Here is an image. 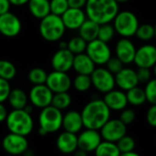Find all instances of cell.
Instances as JSON below:
<instances>
[{
    "mask_svg": "<svg viewBox=\"0 0 156 156\" xmlns=\"http://www.w3.org/2000/svg\"><path fill=\"white\" fill-rule=\"evenodd\" d=\"M3 149L11 155H20L29 148V141L26 136L9 132L7 134L2 141Z\"/></svg>",
    "mask_w": 156,
    "mask_h": 156,
    "instance_id": "10",
    "label": "cell"
},
{
    "mask_svg": "<svg viewBox=\"0 0 156 156\" xmlns=\"http://www.w3.org/2000/svg\"><path fill=\"white\" fill-rule=\"evenodd\" d=\"M6 123L10 132L23 136L29 135L34 127L31 115L24 109H13L8 114Z\"/></svg>",
    "mask_w": 156,
    "mask_h": 156,
    "instance_id": "3",
    "label": "cell"
},
{
    "mask_svg": "<svg viewBox=\"0 0 156 156\" xmlns=\"http://www.w3.org/2000/svg\"><path fill=\"white\" fill-rule=\"evenodd\" d=\"M87 0H67L69 8L73 9H82L86 6Z\"/></svg>",
    "mask_w": 156,
    "mask_h": 156,
    "instance_id": "44",
    "label": "cell"
},
{
    "mask_svg": "<svg viewBox=\"0 0 156 156\" xmlns=\"http://www.w3.org/2000/svg\"><path fill=\"white\" fill-rule=\"evenodd\" d=\"M126 97H127L128 104H130L135 107L141 106L146 102V96L144 93V89L138 86L126 91Z\"/></svg>",
    "mask_w": 156,
    "mask_h": 156,
    "instance_id": "27",
    "label": "cell"
},
{
    "mask_svg": "<svg viewBox=\"0 0 156 156\" xmlns=\"http://www.w3.org/2000/svg\"><path fill=\"white\" fill-rule=\"evenodd\" d=\"M136 50L135 45L129 38H121L118 41L115 47L116 57L119 59L123 64H129L133 62Z\"/></svg>",
    "mask_w": 156,
    "mask_h": 156,
    "instance_id": "17",
    "label": "cell"
},
{
    "mask_svg": "<svg viewBox=\"0 0 156 156\" xmlns=\"http://www.w3.org/2000/svg\"><path fill=\"white\" fill-rule=\"evenodd\" d=\"M28 5L30 12L36 19L41 20L51 13L49 0H29Z\"/></svg>",
    "mask_w": 156,
    "mask_h": 156,
    "instance_id": "25",
    "label": "cell"
},
{
    "mask_svg": "<svg viewBox=\"0 0 156 156\" xmlns=\"http://www.w3.org/2000/svg\"><path fill=\"white\" fill-rule=\"evenodd\" d=\"M136 118V114L135 111L131 108H124L121 110V113L119 115V119L127 126L131 124Z\"/></svg>",
    "mask_w": 156,
    "mask_h": 156,
    "instance_id": "42",
    "label": "cell"
},
{
    "mask_svg": "<svg viewBox=\"0 0 156 156\" xmlns=\"http://www.w3.org/2000/svg\"><path fill=\"white\" fill-rule=\"evenodd\" d=\"M9 2L11 5H14V6H22V5L28 4L29 0H9Z\"/></svg>",
    "mask_w": 156,
    "mask_h": 156,
    "instance_id": "47",
    "label": "cell"
},
{
    "mask_svg": "<svg viewBox=\"0 0 156 156\" xmlns=\"http://www.w3.org/2000/svg\"><path fill=\"white\" fill-rule=\"evenodd\" d=\"M21 27V22L15 14L9 11L0 15V33L2 35L9 38L16 37L20 32Z\"/></svg>",
    "mask_w": 156,
    "mask_h": 156,
    "instance_id": "15",
    "label": "cell"
},
{
    "mask_svg": "<svg viewBox=\"0 0 156 156\" xmlns=\"http://www.w3.org/2000/svg\"><path fill=\"white\" fill-rule=\"evenodd\" d=\"M115 1L117 2V3H126V2H129V1H130V0H115Z\"/></svg>",
    "mask_w": 156,
    "mask_h": 156,
    "instance_id": "51",
    "label": "cell"
},
{
    "mask_svg": "<svg viewBox=\"0 0 156 156\" xmlns=\"http://www.w3.org/2000/svg\"><path fill=\"white\" fill-rule=\"evenodd\" d=\"M62 127L65 131L75 134L79 132L84 127L81 113L76 110H70L65 115H62Z\"/></svg>",
    "mask_w": 156,
    "mask_h": 156,
    "instance_id": "22",
    "label": "cell"
},
{
    "mask_svg": "<svg viewBox=\"0 0 156 156\" xmlns=\"http://www.w3.org/2000/svg\"><path fill=\"white\" fill-rule=\"evenodd\" d=\"M10 90L11 87L9 82L0 77V103H3L6 100H8Z\"/></svg>",
    "mask_w": 156,
    "mask_h": 156,
    "instance_id": "40",
    "label": "cell"
},
{
    "mask_svg": "<svg viewBox=\"0 0 156 156\" xmlns=\"http://www.w3.org/2000/svg\"><path fill=\"white\" fill-rule=\"evenodd\" d=\"M45 85L54 93L68 92L72 86V81L67 73L53 71L47 75Z\"/></svg>",
    "mask_w": 156,
    "mask_h": 156,
    "instance_id": "11",
    "label": "cell"
},
{
    "mask_svg": "<svg viewBox=\"0 0 156 156\" xmlns=\"http://www.w3.org/2000/svg\"><path fill=\"white\" fill-rule=\"evenodd\" d=\"M56 146L58 150L62 153L71 154L74 152L78 149L77 135L75 133L64 130L58 136L56 140Z\"/></svg>",
    "mask_w": 156,
    "mask_h": 156,
    "instance_id": "21",
    "label": "cell"
},
{
    "mask_svg": "<svg viewBox=\"0 0 156 156\" xmlns=\"http://www.w3.org/2000/svg\"><path fill=\"white\" fill-rule=\"evenodd\" d=\"M8 100L13 109H23L28 104V96L20 88L11 89Z\"/></svg>",
    "mask_w": 156,
    "mask_h": 156,
    "instance_id": "26",
    "label": "cell"
},
{
    "mask_svg": "<svg viewBox=\"0 0 156 156\" xmlns=\"http://www.w3.org/2000/svg\"><path fill=\"white\" fill-rule=\"evenodd\" d=\"M10 2L9 0H0V15L5 14L10 9Z\"/></svg>",
    "mask_w": 156,
    "mask_h": 156,
    "instance_id": "45",
    "label": "cell"
},
{
    "mask_svg": "<svg viewBox=\"0 0 156 156\" xmlns=\"http://www.w3.org/2000/svg\"><path fill=\"white\" fill-rule=\"evenodd\" d=\"M61 18L66 29L78 30L87 20V15L82 9L69 8Z\"/></svg>",
    "mask_w": 156,
    "mask_h": 156,
    "instance_id": "19",
    "label": "cell"
},
{
    "mask_svg": "<svg viewBox=\"0 0 156 156\" xmlns=\"http://www.w3.org/2000/svg\"><path fill=\"white\" fill-rule=\"evenodd\" d=\"M133 62L137 67L152 68L156 63V46L145 44L136 50Z\"/></svg>",
    "mask_w": 156,
    "mask_h": 156,
    "instance_id": "14",
    "label": "cell"
},
{
    "mask_svg": "<svg viewBox=\"0 0 156 156\" xmlns=\"http://www.w3.org/2000/svg\"><path fill=\"white\" fill-rule=\"evenodd\" d=\"M59 49H67V42H65V41H60V43H59Z\"/></svg>",
    "mask_w": 156,
    "mask_h": 156,
    "instance_id": "50",
    "label": "cell"
},
{
    "mask_svg": "<svg viewBox=\"0 0 156 156\" xmlns=\"http://www.w3.org/2000/svg\"><path fill=\"white\" fill-rule=\"evenodd\" d=\"M120 151L116 142L108 140L101 141L95 150L96 156H119Z\"/></svg>",
    "mask_w": 156,
    "mask_h": 156,
    "instance_id": "28",
    "label": "cell"
},
{
    "mask_svg": "<svg viewBox=\"0 0 156 156\" xmlns=\"http://www.w3.org/2000/svg\"><path fill=\"white\" fill-rule=\"evenodd\" d=\"M106 68L111 73H113L114 75L117 73H119L123 67H124V64L122 63V62L119 60V59H118L117 57H110L109 59H108V61L106 62Z\"/></svg>",
    "mask_w": 156,
    "mask_h": 156,
    "instance_id": "39",
    "label": "cell"
},
{
    "mask_svg": "<svg viewBox=\"0 0 156 156\" xmlns=\"http://www.w3.org/2000/svg\"><path fill=\"white\" fill-rule=\"evenodd\" d=\"M146 119L150 126L156 128V105H151L146 113Z\"/></svg>",
    "mask_w": 156,
    "mask_h": 156,
    "instance_id": "43",
    "label": "cell"
},
{
    "mask_svg": "<svg viewBox=\"0 0 156 156\" xmlns=\"http://www.w3.org/2000/svg\"><path fill=\"white\" fill-rule=\"evenodd\" d=\"M62 110L50 105L41 108L39 116L40 128L47 134L58 131L62 128Z\"/></svg>",
    "mask_w": 156,
    "mask_h": 156,
    "instance_id": "6",
    "label": "cell"
},
{
    "mask_svg": "<svg viewBox=\"0 0 156 156\" xmlns=\"http://www.w3.org/2000/svg\"><path fill=\"white\" fill-rule=\"evenodd\" d=\"M110 111L103 99H94L88 102L81 112L84 127L99 130L110 119Z\"/></svg>",
    "mask_w": 156,
    "mask_h": 156,
    "instance_id": "2",
    "label": "cell"
},
{
    "mask_svg": "<svg viewBox=\"0 0 156 156\" xmlns=\"http://www.w3.org/2000/svg\"><path fill=\"white\" fill-rule=\"evenodd\" d=\"M71 103H72L71 96L67 92H60V93L53 94L51 105L60 110H62L67 108L71 105Z\"/></svg>",
    "mask_w": 156,
    "mask_h": 156,
    "instance_id": "29",
    "label": "cell"
},
{
    "mask_svg": "<svg viewBox=\"0 0 156 156\" xmlns=\"http://www.w3.org/2000/svg\"><path fill=\"white\" fill-rule=\"evenodd\" d=\"M103 101L110 110L121 111L128 105L126 93L122 90L112 89L105 93Z\"/></svg>",
    "mask_w": 156,
    "mask_h": 156,
    "instance_id": "20",
    "label": "cell"
},
{
    "mask_svg": "<svg viewBox=\"0 0 156 156\" xmlns=\"http://www.w3.org/2000/svg\"><path fill=\"white\" fill-rule=\"evenodd\" d=\"M119 156H140V154L131 151H128V152H121L119 154Z\"/></svg>",
    "mask_w": 156,
    "mask_h": 156,
    "instance_id": "49",
    "label": "cell"
},
{
    "mask_svg": "<svg viewBox=\"0 0 156 156\" xmlns=\"http://www.w3.org/2000/svg\"><path fill=\"white\" fill-rule=\"evenodd\" d=\"M101 141V134L97 129H86L77 136L78 149L83 150L87 152L95 151Z\"/></svg>",
    "mask_w": 156,
    "mask_h": 156,
    "instance_id": "13",
    "label": "cell"
},
{
    "mask_svg": "<svg viewBox=\"0 0 156 156\" xmlns=\"http://www.w3.org/2000/svg\"><path fill=\"white\" fill-rule=\"evenodd\" d=\"M86 15L99 25L110 23L119 13V3L115 0H87Z\"/></svg>",
    "mask_w": 156,
    "mask_h": 156,
    "instance_id": "1",
    "label": "cell"
},
{
    "mask_svg": "<svg viewBox=\"0 0 156 156\" xmlns=\"http://www.w3.org/2000/svg\"><path fill=\"white\" fill-rule=\"evenodd\" d=\"M86 53L97 65H104L111 57V51L107 42L98 39L87 42Z\"/></svg>",
    "mask_w": 156,
    "mask_h": 156,
    "instance_id": "8",
    "label": "cell"
},
{
    "mask_svg": "<svg viewBox=\"0 0 156 156\" xmlns=\"http://www.w3.org/2000/svg\"><path fill=\"white\" fill-rule=\"evenodd\" d=\"M48 73H46L45 70L40 67H35L32 68L28 74V78L31 84L35 85H42L46 83Z\"/></svg>",
    "mask_w": 156,
    "mask_h": 156,
    "instance_id": "32",
    "label": "cell"
},
{
    "mask_svg": "<svg viewBox=\"0 0 156 156\" xmlns=\"http://www.w3.org/2000/svg\"><path fill=\"white\" fill-rule=\"evenodd\" d=\"M17 69L15 65L8 60H0V77L8 81L16 76Z\"/></svg>",
    "mask_w": 156,
    "mask_h": 156,
    "instance_id": "30",
    "label": "cell"
},
{
    "mask_svg": "<svg viewBox=\"0 0 156 156\" xmlns=\"http://www.w3.org/2000/svg\"><path fill=\"white\" fill-rule=\"evenodd\" d=\"M115 32H116L115 29H114L113 25H111L110 23L99 25L98 39L108 43V41H110L114 38Z\"/></svg>",
    "mask_w": 156,
    "mask_h": 156,
    "instance_id": "35",
    "label": "cell"
},
{
    "mask_svg": "<svg viewBox=\"0 0 156 156\" xmlns=\"http://www.w3.org/2000/svg\"><path fill=\"white\" fill-rule=\"evenodd\" d=\"M73 153V156H87V151H83V150H80V149H77Z\"/></svg>",
    "mask_w": 156,
    "mask_h": 156,
    "instance_id": "48",
    "label": "cell"
},
{
    "mask_svg": "<svg viewBox=\"0 0 156 156\" xmlns=\"http://www.w3.org/2000/svg\"><path fill=\"white\" fill-rule=\"evenodd\" d=\"M92 86L101 93H107L114 89L115 84V76L111 73L107 68L98 67L95 68L93 73L90 74Z\"/></svg>",
    "mask_w": 156,
    "mask_h": 156,
    "instance_id": "7",
    "label": "cell"
},
{
    "mask_svg": "<svg viewBox=\"0 0 156 156\" xmlns=\"http://www.w3.org/2000/svg\"><path fill=\"white\" fill-rule=\"evenodd\" d=\"M52 96L53 93L51 91V89L45 84H42L35 85L30 89L29 98L32 106L39 108H43L51 105Z\"/></svg>",
    "mask_w": 156,
    "mask_h": 156,
    "instance_id": "12",
    "label": "cell"
},
{
    "mask_svg": "<svg viewBox=\"0 0 156 156\" xmlns=\"http://www.w3.org/2000/svg\"><path fill=\"white\" fill-rule=\"evenodd\" d=\"M114 76L116 86L122 91H128L139 85L136 71L132 68L123 67Z\"/></svg>",
    "mask_w": 156,
    "mask_h": 156,
    "instance_id": "16",
    "label": "cell"
},
{
    "mask_svg": "<svg viewBox=\"0 0 156 156\" xmlns=\"http://www.w3.org/2000/svg\"><path fill=\"white\" fill-rule=\"evenodd\" d=\"M137 73V78L139 84H143L145 85L151 79V73L150 68H142V67H138V70L136 71Z\"/></svg>",
    "mask_w": 156,
    "mask_h": 156,
    "instance_id": "41",
    "label": "cell"
},
{
    "mask_svg": "<svg viewBox=\"0 0 156 156\" xmlns=\"http://www.w3.org/2000/svg\"><path fill=\"white\" fill-rule=\"evenodd\" d=\"M98 30H99V24L89 19H87L84 21V23L80 26V28L78 29V30H79V36L82 39H84L87 42L98 39Z\"/></svg>",
    "mask_w": 156,
    "mask_h": 156,
    "instance_id": "24",
    "label": "cell"
},
{
    "mask_svg": "<svg viewBox=\"0 0 156 156\" xmlns=\"http://www.w3.org/2000/svg\"><path fill=\"white\" fill-rule=\"evenodd\" d=\"M65 26L60 16L50 13L41 20L40 33L41 37L48 41H59L65 31Z\"/></svg>",
    "mask_w": 156,
    "mask_h": 156,
    "instance_id": "4",
    "label": "cell"
},
{
    "mask_svg": "<svg viewBox=\"0 0 156 156\" xmlns=\"http://www.w3.org/2000/svg\"><path fill=\"white\" fill-rule=\"evenodd\" d=\"M144 93L146 96V101L151 105H156V78L151 79L145 84Z\"/></svg>",
    "mask_w": 156,
    "mask_h": 156,
    "instance_id": "38",
    "label": "cell"
},
{
    "mask_svg": "<svg viewBox=\"0 0 156 156\" xmlns=\"http://www.w3.org/2000/svg\"><path fill=\"white\" fill-rule=\"evenodd\" d=\"M152 68H153V74H154V76H155V78H156V63L154 64V66H153Z\"/></svg>",
    "mask_w": 156,
    "mask_h": 156,
    "instance_id": "52",
    "label": "cell"
},
{
    "mask_svg": "<svg viewBox=\"0 0 156 156\" xmlns=\"http://www.w3.org/2000/svg\"><path fill=\"white\" fill-rule=\"evenodd\" d=\"M73 68L78 74L90 75L95 70L96 64L86 52H82L74 55Z\"/></svg>",
    "mask_w": 156,
    "mask_h": 156,
    "instance_id": "23",
    "label": "cell"
},
{
    "mask_svg": "<svg viewBox=\"0 0 156 156\" xmlns=\"http://www.w3.org/2000/svg\"><path fill=\"white\" fill-rule=\"evenodd\" d=\"M73 84L74 88L78 92H86L92 86L90 75H87V74H77V76L74 78Z\"/></svg>",
    "mask_w": 156,
    "mask_h": 156,
    "instance_id": "34",
    "label": "cell"
},
{
    "mask_svg": "<svg viewBox=\"0 0 156 156\" xmlns=\"http://www.w3.org/2000/svg\"><path fill=\"white\" fill-rule=\"evenodd\" d=\"M139 20L131 11L124 10L116 15L113 20V27L115 31L122 38H130L135 36L139 27Z\"/></svg>",
    "mask_w": 156,
    "mask_h": 156,
    "instance_id": "5",
    "label": "cell"
},
{
    "mask_svg": "<svg viewBox=\"0 0 156 156\" xmlns=\"http://www.w3.org/2000/svg\"><path fill=\"white\" fill-rule=\"evenodd\" d=\"M120 153L121 152H128V151H131L134 150L135 148V140L131 136L129 135H124L123 137H121L117 142H116Z\"/></svg>",
    "mask_w": 156,
    "mask_h": 156,
    "instance_id": "36",
    "label": "cell"
},
{
    "mask_svg": "<svg viewBox=\"0 0 156 156\" xmlns=\"http://www.w3.org/2000/svg\"><path fill=\"white\" fill-rule=\"evenodd\" d=\"M8 110L6 107L3 105V103H0V123L6 121V119L8 117Z\"/></svg>",
    "mask_w": 156,
    "mask_h": 156,
    "instance_id": "46",
    "label": "cell"
},
{
    "mask_svg": "<svg viewBox=\"0 0 156 156\" xmlns=\"http://www.w3.org/2000/svg\"><path fill=\"white\" fill-rule=\"evenodd\" d=\"M153 28H154V38L156 39V23H155V25L153 26Z\"/></svg>",
    "mask_w": 156,
    "mask_h": 156,
    "instance_id": "53",
    "label": "cell"
},
{
    "mask_svg": "<svg viewBox=\"0 0 156 156\" xmlns=\"http://www.w3.org/2000/svg\"><path fill=\"white\" fill-rule=\"evenodd\" d=\"M99 130L104 140L117 142L121 137L126 135L127 126L119 119H109Z\"/></svg>",
    "mask_w": 156,
    "mask_h": 156,
    "instance_id": "9",
    "label": "cell"
},
{
    "mask_svg": "<svg viewBox=\"0 0 156 156\" xmlns=\"http://www.w3.org/2000/svg\"><path fill=\"white\" fill-rule=\"evenodd\" d=\"M68 9L69 5L67 0H51L50 1V11L51 14L61 17Z\"/></svg>",
    "mask_w": 156,
    "mask_h": 156,
    "instance_id": "37",
    "label": "cell"
},
{
    "mask_svg": "<svg viewBox=\"0 0 156 156\" xmlns=\"http://www.w3.org/2000/svg\"><path fill=\"white\" fill-rule=\"evenodd\" d=\"M74 54L68 49H59L51 58V66L53 70L67 73L73 68Z\"/></svg>",
    "mask_w": 156,
    "mask_h": 156,
    "instance_id": "18",
    "label": "cell"
},
{
    "mask_svg": "<svg viewBox=\"0 0 156 156\" xmlns=\"http://www.w3.org/2000/svg\"><path fill=\"white\" fill-rule=\"evenodd\" d=\"M135 36L142 41H149L154 38V28L149 23L139 25Z\"/></svg>",
    "mask_w": 156,
    "mask_h": 156,
    "instance_id": "33",
    "label": "cell"
},
{
    "mask_svg": "<svg viewBox=\"0 0 156 156\" xmlns=\"http://www.w3.org/2000/svg\"><path fill=\"white\" fill-rule=\"evenodd\" d=\"M87 42L82 39L80 36H76L72 38L68 42H67V49L74 55L82 53L86 51Z\"/></svg>",
    "mask_w": 156,
    "mask_h": 156,
    "instance_id": "31",
    "label": "cell"
}]
</instances>
